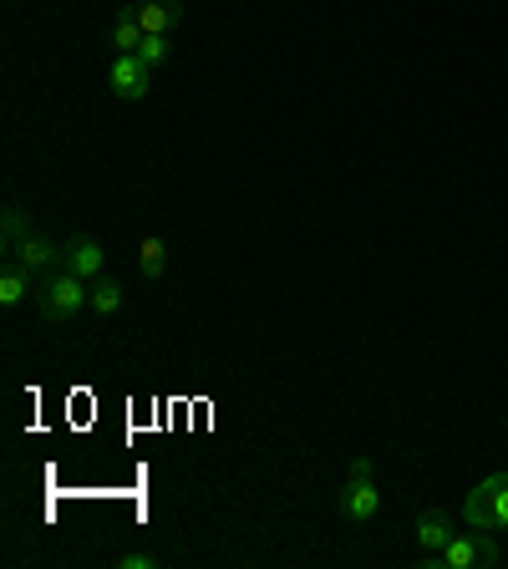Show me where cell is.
I'll return each mask as SVG.
<instances>
[{
  "label": "cell",
  "instance_id": "obj_13",
  "mask_svg": "<svg viewBox=\"0 0 508 569\" xmlns=\"http://www.w3.org/2000/svg\"><path fill=\"white\" fill-rule=\"evenodd\" d=\"M87 310H92V316H118V310H122V284L118 280H107V274H97V280H92V306H87Z\"/></svg>",
  "mask_w": 508,
  "mask_h": 569
},
{
  "label": "cell",
  "instance_id": "obj_10",
  "mask_svg": "<svg viewBox=\"0 0 508 569\" xmlns=\"http://www.w3.org/2000/svg\"><path fill=\"white\" fill-rule=\"evenodd\" d=\"M31 284H36V274L26 270V264H11V260H6V274H0V306L16 310L26 296H31Z\"/></svg>",
  "mask_w": 508,
  "mask_h": 569
},
{
  "label": "cell",
  "instance_id": "obj_4",
  "mask_svg": "<svg viewBox=\"0 0 508 569\" xmlns=\"http://www.w3.org/2000/svg\"><path fill=\"white\" fill-rule=\"evenodd\" d=\"M341 513L351 523H371L381 513V493L371 483V458H351V473H346V488H341Z\"/></svg>",
  "mask_w": 508,
  "mask_h": 569
},
{
  "label": "cell",
  "instance_id": "obj_16",
  "mask_svg": "<svg viewBox=\"0 0 508 569\" xmlns=\"http://www.w3.org/2000/svg\"><path fill=\"white\" fill-rule=\"evenodd\" d=\"M118 569H158V555H142V549H132V555H118Z\"/></svg>",
  "mask_w": 508,
  "mask_h": 569
},
{
  "label": "cell",
  "instance_id": "obj_9",
  "mask_svg": "<svg viewBox=\"0 0 508 569\" xmlns=\"http://www.w3.org/2000/svg\"><path fill=\"white\" fill-rule=\"evenodd\" d=\"M448 539H452V519L442 509H427L422 519H417V545H422L427 555H442Z\"/></svg>",
  "mask_w": 508,
  "mask_h": 569
},
{
  "label": "cell",
  "instance_id": "obj_12",
  "mask_svg": "<svg viewBox=\"0 0 508 569\" xmlns=\"http://www.w3.org/2000/svg\"><path fill=\"white\" fill-rule=\"evenodd\" d=\"M142 21H138V11H122L118 16V26H112V51H118V57H132V51L142 47Z\"/></svg>",
  "mask_w": 508,
  "mask_h": 569
},
{
  "label": "cell",
  "instance_id": "obj_5",
  "mask_svg": "<svg viewBox=\"0 0 508 569\" xmlns=\"http://www.w3.org/2000/svg\"><path fill=\"white\" fill-rule=\"evenodd\" d=\"M107 87H112V97H122V102H142L148 87H153V67H148L138 51H132V57H112Z\"/></svg>",
  "mask_w": 508,
  "mask_h": 569
},
{
  "label": "cell",
  "instance_id": "obj_8",
  "mask_svg": "<svg viewBox=\"0 0 508 569\" xmlns=\"http://www.w3.org/2000/svg\"><path fill=\"white\" fill-rule=\"evenodd\" d=\"M148 36H173L183 26V0H138L132 6Z\"/></svg>",
  "mask_w": 508,
  "mask_h": 569
},
{
  "label": "cell",
  "instance_id": "obj_1",
  "mask_svg": "<svg viewBox=\"0 0 508 569\" xmlns=\"http://www.w3.org/2000/svg\"><path fill=\"white\" fill-rule=\"evenodd\" d=\"M87 306H92V280L71 274L67 264L36 280V310H41L47 320H77Z\"/></svg>",
  "mask_w": 508,
  "mask_h": 569
},
{
  "label": "cell",
  "instance_id": "obj_15",
  "mask_svg": "<svg viewBox=\"0 0 508 569\" xmlns=\"http://www.w3.org/2000/svg\"><path fill=\"white\" fill-rule=\"evenodd\" d=\"M26 234H31V224L21 219V209H6V260H11L16 249H21Z\"/></svg>",
  "mask_w": 508,
  "mask_h": 569
},
{
  "label": "cell",
  "instance_id": "obj_6",
  "mask_svg": "<svg viewBox=\"0 0 508 569\" xmlns=\"http://www.w3.org/2000/svg\"><path fill=\"white\" fill-rule=\"evenodd\" d=\"M61 260H67V244H57L51 234H41V229H31V234L21 239V249L11 254V264H26V270L41 280V274L61 270Z\"/></svg>",
  "mask_w": 508,
  "mask_h": 569
},
{
  "label": "cell",
  "instance_id": "obj_14",
  "mask_svg": "<svg viewBox=\"0 0 508 569\" xmlns=\"http://www.w3.org/2000/svg\"><path fill=\"white\" fill-rule=\"evenodd\" d=\"M138 57L148 61V67H163L168 57H173V41L168 36H142V47H138Z\"/></svg>",
  "mask_w": 508,
  "mask_h": 569
},
{
  "label": "cell",
  "instance_id": "obj_3",
  "mask_svg": "<svg viewBox=\"0 0 508 569\" xmlns=\"http://www.w3.org/2000/svg\"><path fill=\"white\" fill-rule=\"evenodd\" d=\"M478 565H498V545L494 533H452L442 555H427L422 569H478Z\"/></svg>",
  "mask_w": 508,
  "mask_h": 569
},
{
  "label": "cell",
  "instance_id": "obj_11",
  "mask_svg": "<svg viewBox=\"0 0 508 569\" xmlns=\"http://www.w3.org/2000/svg\"><path fill=\"white\" fill-rule=\"evenodd\" d=\"M163 270H168V244H163L158 234H148V239L138 244V274L158 284V280H163Z\"/></svg>",
  "mask_w": 508,
  "mask_h": 569
},
{
  "label": "cell",
  "instance_id": "obj_7",
  "mask_svg": "<svg viewBox=\"0 0 508 569\" xmlns=\"http://www.w3.org/2000/svg\"><path fill=\"white\" fill-rule=\"evenodd\" d=\"M67 264L71 274H82V280H97L102 274V264H107V249H102V239L97 234H71L67 239Z\"/></svg>",
  "mask_w": 508,
  "mask_h": 569
},
{
  "label": "cell",
  "instance_id": "obj_2",
  "mask_svg": "<svg viewBox=\"0 0 508 569\" xmlns=\"http://www.w3.org/2000/svg\"><path fill=\"white\" fill-rule=\"evenodd\" d=\"M462 519L478 533H508V473H488L484 483L468 493Z\"/></svg>",
  "mask_w": 508,
  "mask_h": 569
}]
</instances>
